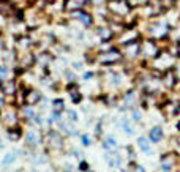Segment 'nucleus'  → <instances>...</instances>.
Returning <instances> with one entry per match:
<instances>
[{
	"label": "nucleus",
	"mask_w": 180,
	"mask_h": 172,
	"mask_svg": "<svg viewBox=\"0 0 180 172\" xmlns=\"http://www.w3.org/2000/svg\"><path fill=\"white\" fill-rule=\"evenodd\" d=\"M175 65H177V59L169 54V52H160V54L150 62V67L152 70H155V71H169V70H174L175 68Z\"/></svg>",
	"instance_id": "nucleus-1"
},
{
	"label": "nucleus",
	"mask_w": 180,
	"mask_h": 172,
	"mask_svg": "<svg viewBox=\"0 0 180 172\" xmlns=\"http://www.w3.org/2000/svg\"><path fill=\"white\" fill-rule=\"evenodd\" d=\"M44 144L52 150V152H60L65 147V139L60 131L57 129H49L44 134Z\"/></svg>",
	"instance_id": "nucleus-2"
},
{
	"label": "nucleus",
	"mask_w": 180,
	"mask_h": 172,
	"mask_svg": "<svg viewBox=\"0 0 180 172\" xmlns=\"http://www.w3.org/2000/svg\"><path fill=\"white\" fill-rule=\"evenodd\" d=\"M96 62L103 67H111V65H115L119 62H122V54L115 49H111L106 52H101V54L96 57Z\"/></svg>",
	"instance_id": "nucleus-3"
},
{
	"label": "nucleus",
	"mask_w": 180,
	"mask_h": 172,
	"mask_svg": "<svg viewBox=\"0 0 180 172\" xmlns=\"http://www.w3.org/2000/svg\"><path fill=\"white\" fill-rule=\"evenodd\" d=\"M2 125L5 128H11V126L19 125V115H18V111L15 108L5 106L2 109Z\"/></svg>",
	"instance_id": "nucleus-4"
},
{
	"label": "nucleus",
	"mask_w": 180,
	"mask_h": 172,
	"mask_svg": "<svg viewBox=\"0 0 180 172\" xmlns=\"http://www.w3.org/2000/svg\"><path fill=\"white\" fill-rule=\"evenodd\" d=\"M24 139L29 149H36L40 144H44V134H40L35 129H27L24 133Z\"/></svg>",
	"instance_id": "nucleus-5"
},
{
	"label": "nucleus",
	"mask_w": 180,
	"mask_h": 172,
	"mask_svg": "<svg viewBox=\"0 0 180 172\" xmlns=\"http://www.w3.org/2000/svg\"><path fill=\"white\" fill-rule=\"evenodd\" d=\"M177 161H178L177 153H164V155H161V158H160L161 172H171L177 166Z\"/></svg>",
	"instance_id": "nucleus-6"
},
{
	"label": "nucleus",
	"mask_w": 180,
	"mask_h": 172,
	"mask_svg": "<svg viewBox=\"0 0 180 172\" xmlns=\"http://www.w3.org/2000/svg\"><path fill=\"white\" fill-rule=\"evenodd\" d=\"M120 98H122V103H120L119 106H122V108H120L122 111L125 109V108H127V109H133L134 106H136V101H137V95H136V92H134L133 88H131V90H127Z\"/></svg>",
	"instance_id": "nucleus-7"
},
{
	"label": "nucleus",
	"mask_w": 180,
	"mask_h": 172,
	"mask_svg": "<svg viewBox=\"0 0 180 172\" xmlns=\"http://www.w3.org/2000/svg\"><path fill=\"white\" fill-rule=\"evenodd\" d=\"M161 82H163V87L164 88H168V90H172L178 81V77H177V73L175 70H169V71H164L163 76H161Z\"/></svg>",
	"instance_id": "nucleus-8"
},
{
	"label": "nucleus",
	"mask_w": 180,
	"mask_h": 172,
	"mask_svg": "<svg viewBox=\"0 0 180 172\" xmlns=\"http://www.w3.org/2000/svg\"><path fill=\"white\" fill-rule=\"evenodd\" d=\"M18 85H16V81L15 79H6V81L2 82V93L6 96V98H13L18 95Z\"/></svg>",
	"instance_id": "nucleus-9"
},
{
	"label": "nucleus",
	"mask_w": 180,
	"mask_h": 172,
	"mask_svg": "<svg viewBox=\"0 0 180 172\" xmlns=\"http://www.w3.org/2000/svg\"><path fill=\"white\" fill-rule=\"evenodd\" d=\"M24 96H25V104L33 106V108L43 100V95L38 90H33V88H24Z\"/></svg>",
	"instance_id": "nucleus-10"
},
{
	"label": "nucleus",
	"mask_w": 180,
	"mask_h": 172,
	"mask_svg": "<svg viewBox=\"0 0 180 172\" xmlns=\"http://www.w3.org/2000/svg\"><path fill=\"white\" fill-rule=\"evenodd\" d=\"M160 54V51L157 49V46L152 43V41H145L142 46H141V55L144 59H150V60H153L157 55Z\"/></svg>",
	"instance_id": "nucleus-11"
},
{
	"label": "nucleus",
	"mask_w": 180,
	"mask_h": 172,
	"mask_svg": "<svg viewBox=\"0 0 180 172\" xmlns=\"http://www.w3.org/2000/svg\"><path fill=\"white\" fill-rule=\"evenodd\" d=\"M149 139L152 141V144H160L163 139H164V131L161 126H153L149 129Z\"/></svg>",
	"instance_id": "nucleus-12"
},
{
	"label": "nucleus",
	"mask_w": 180,
	"mask_h": 172,
	"mask_svg": "<svg viewBox=\"0 0 180 172\" xmlns=\"http://www.w3.org/2000/svg\"><path fill=\"white\" fill-rule=\"evenodd\" d=\"M6 136L11 142H18L21 137H24V131L22 128L18 125V126H11V128H6Z\"/></svg>",
	"instance_id": "nucleus-13"
},
{
	"label": "nucleus",
	"mask_w": 180,
	"mask_h": 172,
	"mask_svg": "<svg viewBox=\"0 0 180 172\" xmlns=\"http://www.w3.org/2000/svg\"><path fill=\"white\" fill-rule=\"evenodd\" d=\"M137 147H139L144 153L150 155L152 153V141L149 139V136H139L137 137Z\"/></svg>",
	"instance_id": "nucleus-14"
},
{
	"label": "nucleus",
	"mask_w": 180,
	"mask_h": 172,
	"mask_svg": "<svg viewBox=\"0 0 180 172\" xmlns=\"http://www.w3.org/2000/svg\"><path fill=\"white\" fill-rule=\"evenodd\" d=\"M101 147L106 150V152H112L117 149V139L114 136H106L104 141L101 142Z\"/></svg>",
	"instance_id": "nucleus-15"
},
{
	"label": "nucleus",
	"mask_w": 180,
	"mask_h": 172,
	"mask_svg": "<svg viewBox=\"0 0 180 172\" xmlns=\"http://www.w3.org/2000/svg\"><path fill=\"white\" fill-rule=\"evenodd\" d=\"M51 111L62 112L63 114V111H65V101H63V98H55V100H52V103H51Z\"/></svg>",
	"instance_id": "nucleus-16"
},
{
	"label": "nucleus",
	"mask_w": 180,
	"mask_h": 172,
	"mask_svg": "<svg viewBox=\"0 0 180 172\" xmlns=\"http://www.w3.org/2000/svg\"><path fill=\"white\" fill-rule=\"evenodd\" d=\"M120 126L123 129V133H127L128 136L134 134V129H133V126H131V123H130L128 118H122V120H120Z\"/></svg>",
	"instance_id": "nucleus-17"
},
{
	"label": "nucleus",
	"mask_w": 180,
	"mask_h": 172,
	"mask_svg": "<svg viewBox=\"0 0 180 172\" xmlns=\"http://www.w3.org/2000/svg\"><path fill=\"white\" fill-rule=\"evenodd\" d=\"M15 160H16V153H6V155L2 158V164H3L5 167H8V166H11L13 163H15Z\"/></svg>",
	"instance_id": "nucleus-18"
},
{
	"label": "nucleus",
	"mask_w": 180,
	"mask_h": 172,
	"mask_svg": "<svg viewBox=\"0 0 180 172\" xmlns=\"http://www.w3.org/2000/svg\"><path fill=\"white\" fill-rule=\"evenodd\" d=\"M131 120H133L134 123H139V122L142 120V114H141V111L137 109V108H133V109H131Z\"/></svg>",
	"instance_id": "nucleus-19"
},
{
	"label": "nucleus",
	"mask_w": 180,
	"mask_h": 172,
	"mask_svg": "<svg viewBox=\"0 0 180 172\" xmlns=\"http://www.w3.org/2000/svg\"><path fill=\"white\" fill-rule=\"evenodd\" d=\"M66 115L70 117V118H68V120H70L71 123L77 122V112H76L74 109H68V111H66Z\"/></svg>",
	"instance_id": "nucleus-20"
},
{
	"label": "nucleus",
	"mask_w": 180,
	"mask_h": 172,
	"mask_svg": "<svg viewBox=\"0 0 180 172\" xmlns=\"http://www.w3.org/2000/svg\"><path fill=\"white\" fill-rule=\"evenodd\" d=\"M71 101L74 104H79L82 101V93H81V92H74V93H71Z\"/></svg>",
	"instance_id": "nucleus-21"
},
{
	"label": "nucleus",
	"mask_w": 180,
	"mask_h": 172,
	"mask_svg": "<svg viewBox=\"0 0 180 172\" xmlns=\"http://www.w3.org/2000/svg\"><path fill=\"white\" fill-rule=\"evenodd\" d=\"M90 142H92V139H90L89 134H81V144L84 145V147H89Z\"/></svg>",
	"instance_id": "nucleus-22"
},
{
	"label": "nucleus",
	"mask_w": 180,
	"mask_h": 172,
	"mask_svg": "<svg viewBox=\"0 0 180 172\" xmlns=\"http://www.w3.org/2000/svg\"><path fill=\"white\" fill-rule=\"evenodd\" d=\"M77 167H79V170H81V172H89V170H90V166H89V163H87V161H81Z\"/></svg>",
	"instance_id": "nucleus-23"
},
{
	"label": "nucleus",
	"mask_w": 180,
	"mask_h": 172,
	"mask_svg": "<svg viewBox=\"0 0 180 172\" xmlns=\"http://www.w3.org/2000/svg\"><path fill=\"white\" fill-rule=\"evenodd\" d=\"M0 73H2V82L6 81V79H8V67H6V65H2V68H0Z\"/></svg>",
	"instance_id": "nucleus-24"
},
{
	"label": "nucleus",
	"mask_w": 180,
	"mask_h": 172,
	"mask_svg": "<svg viewBox=\"0 0 180 172\" xmlns=\"http://www.w3.org/2000/svg\"><path fill=\"white\" fill-rule=\"evenodd\" d=\"M32 122H33L35 125L41 126V125H43V117H41V115H38V114H36V115L33 117V120H32Z\"/></svg>",
	"instance_id": "nucleus-25"
},
{
	"label": "nucleus",
	"mask_w": 180,
	"mask_h": 172,
	"mask_svg": "<svg viewBox=\"0 0 180 172\" xmlns=\"http://www.w3.org/2000/svg\"><path fill=\"white\" fill-rule=\"evenodd\" d=\"M133 172H145V169L139 164H133Z\"/></svg>",
	"instance_id": "nucleus-26"
},
{
	"label": "nucleus",
	"mask_w": 180,
	"mask_h": 172,
	"mask_svg": "<svg viewBox=\"0 0 180 172\" xmlns=\"http://www.w3.org/2000/svg\"><path fill=\"white\" fill-rule=\"evenodd\" d=\"M175 73H177V77H178V81H180V62H177V65H175Z\"/></svg>",
	"instance_id": "nucleus-27"
},
{
	"label": "nucleus",
	"mask_w": 180,
	"mask_h": 172,
	"mask_svg": "<svg viewBox=\"0 0 180 172\" xmlns=\"http://www.w3.org/2000/svg\"><path fill=\"white\" fill-rule=\"evenodd\" d=\"M93 76H95L93 73H86V74H84V81H89V79H92Z\"/></svg>",
	"instance_id": "nucleus-28"
},
{
	"label": "nucleus",
	"mask_w": 180,
	"mask_h": 172,
	"mask_svg": "<svg viewBox=\"0 0 180 172\" xmlns=\"http://www.w3.org/2000/svg\"><path fill=\"white\" fill-rule=\"evenodd\" d=\"M30 172H41V170H38V169H32Z\"/></svg>",
	"instance_id": "nucleus-29"
},
{
	"label": "nucleus",
	"mask_w": 180,
	"mask_h": 172,
	"mask_svg": "<svg viewBox=\"0 0 180 172\" xmlns=\"http://www.w3.org/2000/svg\"><path fill=\"white\" fill-rule=\"evenodd\" d=\"M177 129H180V122H178V125H177Z\"/></svg>",
	"instance_id": "nucleus-30"
},
{
	"label": "nucleus",
	"mask_w": 180,
	"mask_h": 172,
	"mask_svg": "<svg viewBox=\"0 0 180 172\" xmlns=\"http://www.w3.org/2000/svg\"><path fill=\"white\" fill-rule=\"evenodd\" d=\"M89 172H92V170H89Z\"/></svg>",
	"instance_id": "nucleus-31"
}]
</instances>
